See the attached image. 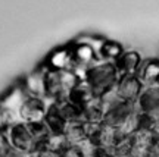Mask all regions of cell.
<instances>
[{
    "label": "cell",
    "mask_w": 159,
    "mask_h": 157,
    "mask_svg": "<svg viewBox=\"0 0 159 157\" xmlns=\"http://www.w3.org/2000/svg\"><path fill=\"white\" fill-rule=\"evenodd\" d=\"M31 95L25 88L22 78L16 79L12 85L7 87V90L0 95V110L3 112L7 124H16L21 120V109L25 104Z\"/></svg>",
    "instance_id": "7a4b0ae2"
},
{
    "label": "cell",
    "mask_w": 159,
    "mask_h": 157,
    "mask_svg": "<svg viewBox=\"0 0 159 157\" xmlns=\"http://www.w3.org/2000/svg\"><path fill=\"white\" fill-rule=\"evenodd\" d=\"M61 112H62L63 118L66 119L68 124H84V110L83 107H78L72 104L71 101L65 100L59 103Z\"/></svg>",
    "instance_id": "9a60e30c"
},
{
    "label": "cell",
    "mask_w": 159,
    "mask_h": 157,
    "mask_svg": "<svg viewBox=\"0 0 159 157\" xmlns=\"http://www.w3.org/2000/svg\"><path fill=\"white\" fill-rule=\"evenodd\" d=\"M41 65L47 71H55V72H63V71H74V57H72V44L69 43L66 46L57 47L52 50Z\"/></svg>",
    "instance_id": "277c9868"
},
{
    "label": "cell",
    "mask_w": 159,
    "mask_h": 157,
    "mask_svg": "<svg viewBox=\"0 0 159 157\" xmlns=\"http://www.w3.org/2000/svg\"><path fill=\"white\" fill-rule=\"evenodd\" d=\"M44 124L49 128L50 134H65L68 122L61 112L59 103H50L49 104L47 113L44 116Z\"/></svg>",
    "instance_id": "30bf717a"
},
{
    "label": "cell",
    "mask_w": 159,
    "mask_h": 157,
    "mask_svg": "<svg viewBox=\"0 0 159 157\" xmlns=\"http://www.w3.org/2000/svg\"><path fill=\"white\" fill-rule=\"evenodd\" d=\"M13 157H37V151L35 153H15Z\"/></svg>",
    "instance_id": "484cf974"
},
{
    "label": "cell",
    "mask_w": 159,
    "mask_h": 157,
    "mask_svg": "<svg viewBox=\"0 0 159 157\" xmlns=\"http://www.w3.org/2000/svg\"><path fill=\"white\" fill-rule=\"evenodd\" d=\"M7 141L15 153H35L37 142L30 132L28 125L25 122H16L9 125L5 129Z\"/></svg>",
    "instance_id": "3957f363"
},
{
    "label": "cell",
    "mask_w": 159,
    "mask_h": 157,
    "mask_svg": "<svg viewBox=\"0 0 159 157\" xmlns=\"http://www.w3.org/2000/svg\"><path fill=\"white\" fill-rule=\"evenodd\" d=\"M119 79V73L116 71L114 62H100L94 63L93 66H90L84 73V79L89 87L91 88L93 94L96 98L102 97L105 93H108L109 90H112L116 87Z\"/></svg>",
    "instance_id": "6da1fadb"
},
{
    "label": "cell",
    "mask_w": 159,
    "mask_h": 157,
    "mask_svg": "<svg viewBox=\"0 0 159 157\" xmlns=\"http://www.w3.org/2000/svg\"><path fill=\"white\" fill-rule=\"evenodd\" d=\"M15 151L11 147L5 131H0V157H13Z\"/></svg>",
    "instance_id": "44dd1931"
},
{
    "label": "cell",
    "mask_w": 159,
    "mask_h": 157,
    "mask_svg": "<svg viewBox=\"0 0 159 157\" xmlns=\"http://www.w3.org/2000/svg\"><path fill=\"white\" fill-rule=\"evenodd\" d=\"M150 132L153 134V137L156 140H159V122H153L150 126Z\"/></svg>",
    "instance_id": "cb8c5ba5"
},
{
    "label": "cell",
    "mask_w": 159,
    "mask_h": 157,
    "mask_svg": "<svg viewBox=\"0 0 159 157\" xmlns=\"http://www.w3.org/2000/svg\"><path fill=\"white\" fill-rule=\"evenodd\" d=\"M65 138H66L68 146L77 147L78 144H81L87 138L84 124H68L66 131H65Z\"/></svg>",
    "instance_id": "e0dca14e"
},
{
    "label": "cell",
    "mask_w": 159,
    "mask_h": 157,
    "mask_svg": "<svg viewBox=\"0 0 159 157\" xmlns=\"http://www.w3.org/2000/svg\"><path fill=\"white\" fill-rule=\"evenodd\" d=\"M115 90L124 101L137 103L144 90V85L137 75H122L119 76Z\"/></svg>",
    "instance_id": "5b68a950"
},
{
    "label": "cell",
    "mask_w": 159,
    "mask_h": 157,
    "mask_svg": "<svg viewBox=\"0 0 159 157\" xmlns=\"http://www.w3.org/2000/svg\"><path fill=\"white\" fill-rule=\"evenodd\" d=\"M94 98H96V97H94L91 88L89 87V84H87L85 81H80L78 85L75 87L74 90L69 91L68 97H66L68 101H71V103L75 104V106L83 107V109H84L90 101L94 100Z\"/></svg>",
    "instance_id": "7c38bea8"
},
{
    "label": "cell",
    "mask_w": 159,
    "mask_h": 157,
    "mask_svg": "<svg viewBox=\"0 0 159 157\" xmlns=\"http://www.w3.org/2000/svg\"><path fill=\"white\" fill-rule=\"evenodd\" d=\"M59 76H61V85H62L63 93L68 97L69 91L74 90L75 87L78 85V82L81 81L77 72L75 71H63V72H59Z\"/></svg>",
    "instance_id": "ffe728a7"
},
{
    "label": "cell",
    "mask_w": 159,
    "mask_h": 157,
    "mask_svg": "<svg viewBox=\"0 0 159 157\" xmlns=\"http://www.w3.org/2000/svg\"><path fill=\"white\" fill-rule=\"evenodd\" d=\"M83 110H84L85 122H90V124H103L105 109H103L102 103H100L99 98H94L93 101H90Z\"/></svg>",
    "instance_id": "2e32d148"
},
{
    "label": "cell",
    "mask_w": 159,
    "mask_h": 157,
    "mask_svg": "<svg viewBox=\"0 0 159 157\" xmlns=\"http://www.w3.org/2000/svg\"><path fill=\"white\" fill-rule=\"evenodd\" d=\"M100 157H114V156H112V154H109V153H105V151H103L102 154H100Z\"/></svg>",
    "instance_id": "4316f807"
},
{
    "label": "cell",
    "mask_w": 159,
    "mask_h": 157,
    "mask_svg": "<svg viewBox=\"0 0 159 157\" xmlns=\"http://www.w3.org/2000/svg\"><path fill=\"white\" fill-rule=\"evenodd\" d=\"M7 126H9V124H7V120H6V118H5V115H3V112L0 110V131H5Z\"/></svg>",
    "instance_id": "d4e9b609"
},
{
    "label": "cell",
    "mask_w": 159,
    "mask_h": 157,
    "mask_svg": "<svg viewBox=\"0 0 159 157\" xmlns=\"http://www.w3.org/2000/svg\"><path fill=\"white\" fill-rule=\"evenodd\" d=\"M158 104H159V84L144 87L140 98L137 101L139 110L143 113H148Z\"/></svg>",
    "instance_id": "4fadbf2b"
},
{
    "label": "cell",
    "mask_w": 159,
    "mask_h": 157,
    "mask_svg": "<svg viewBox=\"0 0 159 157\" xmlns=\"http://www.w3.org/2000/svg\"><path fill=\"white\" fill-rule=\"evenodd\" d=\"M137 76L140 78L144 87L155 85L159 82V59H148L143 60L142 68L139 69Z\"/></svg>",
    "instance_id": "8fae6325"
},
{
    "label": "cell",
    "mask_w": 159,
    "mask_h": 157,
    "mask_svg": "<svg viewBox=\"0 0 159 157\" xmlns=\"http://www.w3.org/2000/svg\"><path fill=\"white\" fill-rule=\"evenodd\" d=\"M137 112H140L137 103L122 101V103L116 104L115 107L109 109L108 112L105 113L103 124L109 125V126H114V128H119L127 119L130 118L131 115H134V113H137Z\"/></svg>",
    "instance_id": "ba28073f"
},
{
    "label": "cell",
    "mask_w": 159,
    "mask_h": 157,
    "mask_svg": "<svg viewBox=\"0 0 159 157\" xmlns=\"http://www.w3.org/2000/svg\"><path fill=\"white\" fill-rule=\"evenodd\" d=\"M27 125H28V129H30V132H31V135H33V138L37 142V151H40L41 146L44 144V141L49 138L50 131L46 126L44 120L43 122H34V124H27Z\"/></svg>",
    "instance_id": "d6986e66"
},
{
    "label": "cell",
    "mask_w": 159,
    "mask_h": 157,
    "mask_svg": "<svg viewBox=\"0 0 159 157\" xmlns=\"http://www.w3.org/2000/svg\"><path fill=\"white\" fill-rule=\"evenodd\" d=\"M124 46L119 41L115 40H106L103 44L102 50L99 53V60H105V62H115L124 53Z\"/></svg>",
    "instance_id": "5bb4252c"
},
{
    "label": "cell",
    "mask_w": 159,
    "mask_h": 157,
    "mask_svg": "<svg viewBox=\"0 0 159 157\" xmlns=\"http://www.w3.org/2000/svg\"><path fill=\"white\" fill-rule=\"evenodd\" d=\"M61 157H83V154H81V151L78 150V147L68 146L65 150H63Z\"/></svg>",
    "instance_id": "7402d4cb"
},
{
    "label": "cell",
    "mask_w": 159,
    "mask_h": 157,
    "mask_svg": "<svg viewBox=\"0 0 159 157\" xmlns=\"http://www.w3.org/2000/svg\"><path fill=\"white\" fill-rule=\"evenodd\" d=\"M37 157H61V154L49 151V150H40V151H37Z\"/></svg>",
    "instance_id": "603a6c76"
},
{
    "label": "cell",
    "mask_w": 159,
    "mask_h": 157,
    "mask_svg": "<svg viewBox=\"0 0 159 157\" xmlns=\"http://www.w3.org/2000/svg\"><path fill=\"white\" fill-rule=\"evenodd\" d=\"M50 103L52 101H49L47 98L30 97L28 100L25 101L22 109H21V120L25 122V124L43 122Z\"/></svg>",
    "instance_id": "8992f818"
},
{
    "label": "cell",
    "mask_w": 159,
    "mask_h": 157,
    "mask_svg": "<svg viewBox=\"0 0 159 157\" xmlns=\"http://www.w3.org/2000/svg\"><path fill=\"white\" fill-rule=\"evenodd\" d=\"M46 75H47V69L40 63L31 72L21 76L24 85L31 97L46 98Z\"/></svg>",
    "instance_id": "52a82bcc"
},
{
    "label": "cell",
    "mask_w": 159,
    "mask_h": 157,
    "mask_svg": "<svg viewBox=\"0 0 159 157\" xmlns=\"http://www.w3.org/2000/svg\"><path fill=\"white\" fill-rule=\"evenodd\" d=\"M130 157H131V156H130Z\"/></svg>",
    "instance_id": "83f0119b"
},
{
    "label": "cell",
    "mask_w": 159,
    "mask_h": 157,
    "mask_svg": "<svg viewBox=\"0 0 159 157\" xmlns=\"http://www.w3.org/2000/svg\"><path fill=\"white\" fill-rule=\"evenodd\" d=\"M115 66L119 76L122 75H137L139 69L143 65V57L137 50H125L118 60H115Z\"/></svg>",
    "instance_id": "9c48e42d"
},
{
    "label": "cell",
    "mask_w": 159,
    "mask_h": 157,
    "mask_svg": "<svg viewBox=\"0 0 159 157\" xmlns=\"http://www.w3.org/2000/svg\"><path fill=\"white\" fill-rule=\"evenodd\" d=\"M68 147L65 134H50L49 138L44 141V144L41 146V150H49V151L62 154L63 150Z\"/></svg>",
    "instance_id": "ac0fdd59"
}]
</instances>
